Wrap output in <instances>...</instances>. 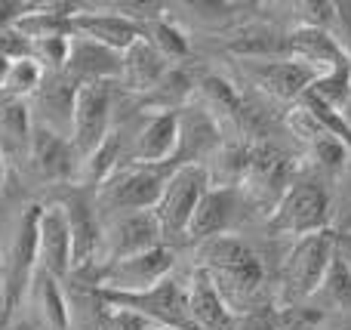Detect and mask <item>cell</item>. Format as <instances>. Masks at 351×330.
Here are the masks:
<instances>
[{"instance_id":"obj_1","label":"cell","mask_w":351,"mask_h":330,"mask_svg":"<svg viewBox=\"0 0 351 330\" xmlns=\"http://www.w3.org/2000/svg\"><path fill=\"white\" fill-rule=\"evenodd\" d=\"M197 269L210 275L228 309L241 315L262 309V290H265V266L262 257L237 235H219L213 241L197 244Z\"/></svg>"},{"instance_id":"obj_2","label":"cell","mask_w":351,"mask_h":330,"mask_svg":"<svg viewBox=\"0 0 351 330\" xmlns=\"http://www.w3.org/2000/svg\"><path fill=\"white\" fill-rule=\"evenodd\" d=\"M333 228L315 235H302L293 241L280 266V306H299L315 296L321 287L327 266L333 259Z\"/></svg>"},{"instance_id":"obj_3","label":"cell","mask_w":351,"mask_h":330,"mask_svg":"<svg viewBox=\"0 0 351 330\" xmlns=\"http://www.w3.org/2000/svg\"><path fill=\"white\" fill-rule=\"evenodd\" d=\"M176 167H145V164H117L102 185L93 189L96 210L108 213H136V210H154L167 176Z\"/></svg>"},{"instance_id":"obj_4","label":"cell","mask_w":351,"mask_h":330,"mask_svg":"<svg viewBox=\"0 0 351 330\" xmlns=\"http://www.w3.org/2000/svg\"><path fill=\"white\" fill-rule=\"evenodd\" d=\"M296 176V161L290 154H284L278 145L259 142V145H250V161L241 185H237V195L243 204H250L268 220Z\"/></svg>"},{"instance_id":"obj_5","label":"cell","mask_w":351,"mask_h":330,"mask_svg":"<svg viewBox=\"0 0 351 330\" xmlns=\"http://www.w3.org/2000/svg\"><path fill=\"white\" fill-rule=\"evenodd\" d=\"M43 204H28L19 216L16 235L10 241V250L3 253V290H0V325L16 312L31 287V278L37 269V220Z\"/></svg>"},{"instance_id":"obj_6","label":"cell","mask_w":351,"mask_h":330,"mask_svg":"<svg viewBox=\"0 0 351 330\" xmlns=\"http://www.w3.org/2000/svg\"><path fill=\"white\" fill-rule=\"evenodd\" d=\"M268 228L274 235H315L330 228V195L317 179L296 176L293 185L284 191L278 207L268 216Z\"/></svg>"},{"instance_id":"obj_7","label":"cell","mask_w":351,"mask_h":330,"mask_svg":"<svg viewBox=\"0 0 351 330\" xmlns=\"http://www.w3.org/2000/svg\"><path fill=\"white\" fill-rule=\"evenodd\" d=\"M206 191H210V179H206L204 164H182L167 176L164 191L154 204V216L160 222L164 241H185V228Z\"/></svg>"},{"instance_id":"obj_8","label":"cell","mask_w":351,"mask_h":330,"mask_svg":"<svg viewBox=\"0 0 351 330\" xmlns=\"http://www.w3.org/2000/svg\"><path fill=\"white\" fill-rule=\"evenodd\" d=\"M108 300V306L130 309V312L148 318L152 325L167 327V330H194L191 318H188V296L185 284L179 278H164L152 290L142 294H102Z\"/></svg>"},{"instance_id":"obj_9","label":"cell","mask_w":351,"mask_h":330,"mask_svg":"<svg viewBox=\"0 0 351 330\" xmlns=\"http://www.w3.org/2000/svg\"><path fill=\"white\" fill-rule=\"evenodd\" d=\"M173 275V250L154 247V250L136 253V257L99 263V290L102 294H142L152 290L158 281Z\"/></svg>"},{"instance_id":"obj_10","label":"cell","mask_w":351,"mask_h":330,"mask_svg":"<svg viewBox=\"0 0 351 330\" xmlns=\"http://www.w3.org/2000/svg\"><path fill=\"white\" fill-rule=\"evenodd\" d=\"M114 117V84H84L74 93L71 115V145L77 161L105 142Z\"/></svg>"},{"instance_id":"obj_11","label":"cell","mask_w":351,"mask_h":330,"mask_svg":"<svg viewBox=\"0 0 351 330\" xmlns=\"http://www.w3.org/2000/svg\"><path fill=\"white\" fill-rule=\"evenodd\" d=\"M59 207L65 213L68 235H71V272L99 266L102 263V222H99L96 204L80 189H74L62 198Z\"/></svg>"},{"instance_id":"obj_12","label":"cell","mask_w":351,"mask_h":330,"mask_svg":"<svg viewBox=\"0 0 351 330\" xmlns=\"http://www.w3.org/2000/svg\"><path fill=\"white\" fill-rule=\"evenodd\" d=\"M164 247V232L154 216V210H136V213H121L111 220V226L102 228V263L136 253Z\"/></svg>"},{"instance_id":"obj_13","label":"cell","mask_w":351,"mask_h":330,"mask_svg":"<svg viewBox=\"0 0 351 330\" xmlns=\"http://www.w3.org/2000/svg\"><path fill=\"white\" fill-rule=\"evenodd\" d=\"M243 74L259 93L271 96L274 102H299L315 84L317 71L296 59H265V62H243Z\"/></svg>"},{"instance_id":"obj_14","label":"cell","mask_w":351,"mask_h":330,"mask_svg":"<svg viewBox=\"0 0 351 330\" xmlns=\"http://www.w3.org/2000/svg\"><path fill=\"white\" fill-rule=\"evenodd\" d=\"M179 148V111H148L123 164L173 167Z\"/></svg>"},{"instance_id":"obj_15","label":"cell","mask_w":351,"mask_h":330,"mask_svg":"<svg viewBox=\"0 0 351 330\" xmlns=\"http://www.w3.org/2000/svg\"><path fill=\"white\" fill-rule=\"evenodd\" d=\"M37 269L56 281L71 275V235L59 204H43L37 220Z\"/></svg>"},{"instance_id":"obj_16","label":"cell","mask_w":351,"mask_h":330,"mask_svg":"<svg viewBox=\"0 0 351 330\" xmlns=\"http://www.w3.org/2000/svg\"><path fill=\"white\" fill-rule=\"evenodd\" d=\"M28 161L37 176L47 182H74L77 179V152L68 136H59L53 130L31 127Z\"/></svg>"},{"instance_id":"obj_17","label":"cell","mask_w":351,"mask_h":330,"mask_svg":"<svg viewBox=\"0 0 351 330\" xmlns=\"http://www.w3.org/2000/svg\"><path fill=\"white\" fill-rule=\"evenodd\" d=\"M71 31H74V37H86V40L99 43V47H108L114 53L130 49L142 37L139 25L123 19L121 12L108 10V6L105 10H86V6H80L71 19Z\"/></svg>"},{"instance_id":"obj_18","label":"cell","mask_w":351,"mask_h":330,"mask_svg":"<svg viewBox=\"0 0 351 330\" xmlns=\"http://www.w3.org/2000/svg\"><path fill=\"white\" fill-rule=\"evenodd\" d=\"M188 296V318H191L194 330H237V315L228 309L216 284L210 281L204 269L194 266L191 278L185 284Z\"/></svg>"},{"instance_id":"obj_19","label":"cell","mask_w":351,"mask_h":330,"mask_svg":"<svg viewBox=\"0 0 351 330\" xmlns=\"http://www.w3.org/2000/svg\"><path fill=\"white\" fill-rule=\"evenodd\" d=\"M65 74L74 86L84 84H114L121 78V53L108 47L86 40V37H71V49H68Z\"/></svg>"},{"instance_id":"obj_20","label":"cell","mask_w":351,"mask_h":330,"mask_svg":"<svg viewBox=\"0 0 351 330\" xmlns=\"http://www.w3.org/2000/svg\"><path fill=\"white\" fill-rule=\"evenodd\" d=\"M74 93L77 86L65 78V74H47L40 90L34 93V127L53 130L59 136L71 139V115H74Z\"/></svg>"},{"instance_id":"obj_21","label":"cell","mask_w":351,"mask_h":330,"mask_svg":"<svg viewBox=\"0 0 351 330\" xmlns=\"http://www.w3.org/2000/svg\"><path fill=\"white\" fill-rule=\"evenodd\" d=\"M237 189H210L204 198H200L197 210H194L191 222L185 228V241H194V244H204V241H213L219 235H228L231 222L237 216Z\"/></svg>"},{"instance_id":"obj_22","label":"cell","mask_w":351,"mask_h":330,"mask_svg":"<svg viewBox=\"0 0 351 330\" xmlns=\"http://www.w3.org/2000/svg\"><path fill=\"white\" fill-rule=\"evenodd\" d=\"M287 59L302 62L317 74L333 71L336 65H346V56H342L336 37L324 28H305V25H296L287 34Z\"/></svg>"},{"instance_id":"obj_23","label":"cell","mask_w":351,"mask_h":330,"mask_svg":"<svg viewBox=\"0 0 351 330\" xmlns=\"http://www.w3.org/2000/svg\"><path fill=\"white\" fill-rule=\"evenodd\" d=\"M170 68H173L170 62H167L152 43L139 37L133 47L121 53V78L117 80H121L130 93L145 96V93H152L154 86L160 84V78H164Z\"/></svg>"},{"instance_id":"obj_24","label":"cell","mask_w":351,"mask_h":330,"mask_svg":"<svg viewBox=\"0 0 351 330\" xmlns=\"http://www.w3.org/2000/svg\"><path fill=\"white\" fill-rule=\"evenodd\" d=\"M77 10L80 6L74 3H34V6H25L12 28L31 43L49 40V37H74L71 19Z\"/></svg>"},{"instance_id":"obj_25","label":"cell","mask_w":351,"mask_h":330,"mask_svg":"<svg viewBox=\"0 0 351 330\" xmlns=\"http://www.w3.org/2000/svg\"><path fill=\"white\" fill-rule=\"evenodd\" d=\"M228 53L241 56L243 62H265V59H287V34L262 22H250L231 34Z\"/></svg>"},{"instance_id":"obj_26","label":"cell","mask_w":351,"mask_h":330,"mask_svg":"<svg viewBox=\"0 0 351 330\" xmlns=\"http://www.w3.org/2000/svg\"><path fill=\"white\" fill-rule=\"evenodd\" d=\"M197 90H200V96L206 99V108L204 111L213 117V123H216L219 130H222V127L241 130L243 127V121H247V108H243L241 96L234 93V86H231L228 80L206 78Z\"/></svg>"},{"instance_id":"obj_27","label":"cell","mask_w":351,"mask_h":330,"mask_svg":"<svg viewBox=\"0 0 351 330\" xmlns=\"http://www.w3.org/2000/svg\"><path fill=\"white\" fill-rule=\"evenodd\" d=\"M247 161H250V145L222 142L204 164L210 189H237L243 179V170H247Z\"/></svg>"},{"instance_id":"obj_28","label":"cell","mask_w":351,"mask_h":330,"mask_svg":"<svg viewBox=\"0 0 351 330\" xmlns=\"http://www.w3.org/2000/svg\"><path fill=\"white\" fill-rule=\"evenodd\" d=\"M28 294L34 296V306L40 312V321L47 330H68V303H65V290L62 281L49 278L47 272L34 269Z\"/></svg>"},{"instance_id":"obj_29","label":"cell","mask_w":351,"mask_h":330,"mask_svg":"<svg viewBox=\"0 0 351 330\" xmlns=\"http://www.w3.org/2000/svg\"><path fill=\"white\" fill-rule=\"evenodd\" d=\"M308 303L321 312H348L351 309V266L339 253H333L327 275H324L321 287L315 290V296Z\"/></svg>"},{"instance_id":"obj_30","label":"cell","mask_w":351,"mask_h":330,"mask_svg":"<svg viewBox=\"0 0 351 330\" xmlns=\"http://www.w3.org/2000/svg\"><path fill=\"white\" fill-rule=\"evenodd\" d=\"M117 164H123V136L114 133L111 130L108 136H105V142L99 148H93L86 158H80L77 164V179L74 182L77 185H102L105 179L111 176V170H114Z\"/></svg>"},{"instance_id":"obj_31","label":"cell","mask_w":351,"mask_h":330,"mask_svg":"<svg viewBox=\"0 0 351 330\" xmlns=\"http://www.w3.org/2000/svg\"><path fill=\"white\" fill-rule=\"evenodd\" d=\"M139 31H142V40H148L154 49H158L160 56H164L167 62H179V59H185L188 56V37H185V31L179 28V25L173 22V19H167L164 12L160 16H154V19H148L145 25H139Z\"/></svg>"},{"instance_id":"obj_32","label":"cell","mask_w":351,"mask_h":330,"mask_svg":"<svg viewBox=\"0 0 351 330\" xmlns=\"http://www.w3.org/2000/svg\"><path fill=\"white\" fill-rule=\"evenodd\" d=\"M191 96V78H188L182 68H170V71L160 78V84L152 93L142 96V102L152 111H176L179 105H185V99Z\"/></svg>"},{"instance_id":"obj_33","label":"cell","mask_w":351,"mask_h":330,"mask_svg":"<svg viewBox=\"0 0 351 330\" xmlns=\"http://www.w3.org/2000/svg\"><path fill=\"white\" fill-rule=\"evenodd\" d=\"M308 93L315 99H321L324 105H330V108L346 111V105L351 102V65L346 62V65H336L333 71L317 74Z\"/></svg>"},{"instance_id":"obj_34","label":"cell","mask_w":351,"mask_h":330,"mask_svg":"<svg viewBox=\"0 0 351 330\" xmlns=\"http://www.w3.org/2000/svg\"><path fill=\"white\" fill-rule=\"evenodd\" d=\"M43 78H47L43 68L37 65L31 56H25V59L10 62V68H6V80H3V93L10 99H22L25 102V96H34V93L40 90Z\"/></svg>"},{"instance_id":"obj_35","label":"cell","mask_w":351,"mask_h":330,"mask_svg":"<svg viewBox=\"0 0 351 330\" xmlns=\"http://www.w3.org/2000/svg\"><path fill=\"white\" fill-rule=\"evenodd\" d=\"M31 127H34V123H31V111L22 99H6V102L0 105V130H3L16 145H22L25 152H28Z\"/></svg>"},{"instance_id":"obj_36","label":"cell","mask_w":351,"mask_h":330,"mask_svg":"<svg viewBox=\"0 0 351 330\" xmlns=\"http://www.w3.org/2000/svg\"><path fill=\"white\" fill-rule=\"evenodd\" d=\"M305 148H308V154L317 161V167H324V170H330V173H342L348 167L351 152L342 145L339 139H336V136H330L327 130H324V133Z\"/></svg>"},{"instance_id":"obj_37","label":"cell","mask_w":351,"mask_h":330,"mask_svg":"<svg viewBox=\"0 0 351 330\" xmlns=\"http://www.w3.org/2000/svg\"><path fill=\"white\" fill-rule=\"evenodd\" d=\"M71 49V37H49V40L31 43V59L43 68V74H62Z\"/></svg>"},{"instance_id":"obj_38","label":"cell","mask_w":351,"mask_h":330,"mask_svg":"<svg viewBox=\"0 0 351 330\" xmlns=\"http://www.w3.org/2000/svg\"><path fill=\"white\" fill-rule=\"evenodd\" d=\"M330 34L336 37L342 56L351 65V3H336V16H333V31Z\"/></svg>"},{"instance_id":"obj_39","label":"cell","mask_w":351,"mask_h":330,"mask_svg":"<svg viewBox=\"0 0 351 330\" xmlns=\"http://www.w3.org/2000/svg\"><path fill=\"white\" fill-rule=\"evenodd\" d=\"M237 330H278L274 309L271 306H262V309H253V312L241 315V318H237Z\"/></svg>"},{"instance_id":"obj_40","label":"cell","mask_w":351,"mask_h":330,"mask_svg":"<svg viewBox=\"0 0 351 330\" xmlns=\"http://www.w3.org/2000/svg\"><path fill=\"white\" fill-rule=\"evenodd\" d=\"M152 321L142 318V315L130 312V309H117L111 306V318H108V330H148Z\"/></svg>"},{"instance_id":"obj_41","label":"cell","mask_w":351,"mask_h":330,"mask_svg":"<svg viewBox=\"0 0 351 330\" xmlns=\"http://www.w3.org/2000/svg\"><path fill=\"white\" fill-rule=\"evenodd\" d=\"M25 3H10V0H0V34H3L6 28H12L16 25V19L22 16Z\"/></svg>"},{"instance_id":"obj_42","label":"cell","mask_w":351,"mask_h":330,"mask_svg":"<svg viewBox=\"0 0 351 330\" xmlns=\"http://www.w3.org/2000/svg\"><path fill=\"white\" fill-rule=\"evenodd\" d=\"M333 247H336V253L351 266V228H346V232H333Z\"/></svg>"},{"instance_id":"obj_43","label":"cell","mask_w":351,"mask_h":330,"mask_svg":"<svg viewBox=\"0 0 351 330\" xmlns=\"http://www.w3.org/2000/svg\"><path fill=\"white\" fill-rule=\"evenodd\" d=\"M6 68H10V62L0 59V90H3V80H6Z\"/></svg>"},{"instance_id":"obj_44","label":"cell","mask_w":351,"mask_h":330,"mask_svg":"<svg viewBox=\"0 0 351 330\" xmlns=\"http://www.w3.org/2000/svg\"><path fill=\"white\" fill-rule=\"evenodd\" d=\"M6 179V161H3V152H0V185H3Z\"/></svg>"},{"instance_id":"obj_45","label":"cell","mask_w":351,"mask_h":330,"mask_svg":"<svg viewBox=\"0 0 351 330\" xmlns=\"http://www.w3.org/2000/svg\"><path fill=\"white\" fill-rule=\"evenodd\" d=\"M0 290H3V250H0Z\"/></svg>"},{"instance_id":"obj_46","label":"cell","mask_w":351,"mask_h":330,"mask_svg":"<svg viewBox=\"0 0 351 330\" xmlns=\"http://www.w3.org/2000/svg\"><path fill=\"white\" fill-rule=\"evenodd\" d=\"M342 115H346V121H348V127H351V102L346 105V111H342Z\"/></svg>"},{"instance_id":"obj_47","label":"cell","mask_w":351,"mask_h":330,"mask_svg":"<svg viewBox=\"0 0 351 330\" xmlns=\"http://www.w3.org/2000/svg\"><path fill=\"white\" fill-rule=\"evenodd\" d=\"M148 330H167V327H158V325H152V327H148Z\"/></svg>"}]
</instances>
